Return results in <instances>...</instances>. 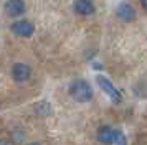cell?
<instances>
[{
  "label": "cell",
  "mask_w": 147,
  "mask_h": 145,
  "mask_svg": "<svg viewBox=\"0 0 147 145\" xmlns=\"http://www.w3.org/2000/svg\"><path fill=\"white\" fill-rule=\"evenodd\" d=\"M5 12L10 17H20L22 13L25 12V2L23 0H7Z\"/></svg>",
  "instance_id": "6"
},
{
  "label": "cell",
  "mask_w": 147,
  "mask_h": 145,
  "mask_svg": "<svg viewBox=\"0 0 147 145\" xmlns=\"http://www.w3.org/2000/svg\"><path fill=\"white\" fill-rule=\"evenodd\" d=\"M140 3H142V7L147 10V0H140Z\"/></svg>",
  "instance_id": "10"
},
{
  "label": "cell",
  "mask_w": 147,
  "mask_h": 145,
  "mask_svg": "<svg viewBox=\"0 0 147 145\" xmlns=\"http://www.w3.org/2000/svg\"><path fill=\"white\" fill-rule=\"evenodd\" d=\"M114 145H127L126 135L121 130H116V138H114Z\"/></svg>",
  "instance_id": "9"
},
{
  "label": "cell",
  "mask_w": 147,
  "mask_h": 145,
  "mask_svg": "<svg viewBox=\"0 0 147 145\" xmlns=\"http://www.w3.org/2000/svg\"><path fill=\"white\" fill-rule=\"evenodd\" d=\"M73 8L80 15H91L94 13V3L91 0H74Z\"/></svg>",
  "instance_id": "7"
},
{
  "label": "cell",
  "mask_w": 147,
  "mask_h": 145,
  "mask_svg": "<svg viewBox=\"0 0 147 145\" xmlns=\"http://www.w3.org/2000/svg\"><path fill=\"white\" fill-rule=\"evenodd\" d=\"M117 17L124 21H131V20L136 18V10L131 3H121L117 7Z\"/></svg>",
  "instance_id": "8"
},
{
  "label": "cell",
  "mask_w": 147,
  "mask_h": 145,
  "mask_svg": "<svg viewBox=\"0 0 147 145\" xmlns=\"http://www.w3.org/2000/svg\"><path fill=\"white\" fill-rule=\"evenodd\" d=\"M96 137H98V140H99L101 144L111 145V144H114L116 130H113V129H111V127H107V125H102V127H99V129H98Z\"/></svg>",
  "instance_id": "5"
},
{
  "label": "cell",
  "mask_w": 147,
  "mask_h": 145,
  "mask_svg": "<svg viewBox=\"0 0 147 145\" xmlns=\"http://www.w3.org/2000/svg\"><path fill=\"white\" fill-rule=\"evenodd\" d=\"M96 81H98V84H99L101 89L106 92L109 97H111V101H113V102H116V104H117V102H121V101H122L121 92L114 87L113 83H111L107 78H104V76H98V78H96Z\"/></svg>",
  "instance_id": "2"
},
{
  "label": "cell",
  "mask_w": 147,
  "mask_h": 145,
  "mask_svg": "<svg viewBox=\"0 0 147 145\" xmlns=\"http://www.w3.org/2000/svg\"><path fill=\"white\" fill-rule=\"evenodd\" d=\"M12 78L17 81V83H25L32 78V68L25 63H17L12 68Z\"/></svg>",
  "instance_id": "4"
},
{
  "label": "cell",
  "mask_w": 147,
  "mask_h": 145,
  "mask_svg": "<svg viewBox=\"0 0 147 145\" xmlns=\"http://www.w3.org/2000/svg\"><path fill=\"white\" fill-rule=\"evenodd\" d=\"M30 145H38V144H30Z\"/></svg>",
  "instance_id": "11"
},
{
  "label": "cell",
  "mask_w": 147,
  "mask_h": 145,
  "mask_svg": "<svg viewBox=\"0 0 147 145\" xmlns=\"http://www.w3.org/2000/svg\"><path fill=\"white\" fill-rule=\"evenodd\" d=\"M69 94L78 102H88V101H91V97H93L91 86L88 84L84 79H76L73 84L69 86Z\"/></svg>",
  "instance_id": "1"
},
{
  "label": "cell",
  "mask_w": 147,
  "mask_h": 145,
  "mask_svg": "<svg viewBox=\"0 0 147 145\" xmlns=\"http://www.w3.org/2000/svg\"><path fill=\"white\" fill-rule=\"evenodd\" d=\"M12 32H13L17 36L28 38V36L33 35L35 26H33V23L28 21V20H18V21H15L13 25H12Z\"/></svg>",
  "instance_id": "3"
}]
</instances>
